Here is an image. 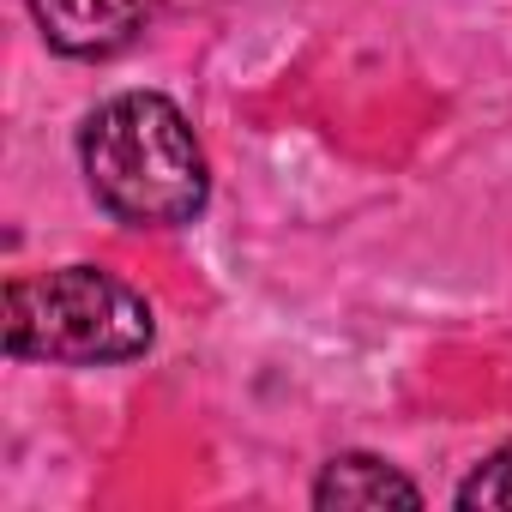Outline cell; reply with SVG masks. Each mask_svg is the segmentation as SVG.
Masks as SVG:
<instances>
[{"mask_svg":"<svg viewBox=\"0 0 512 512\" xmlns=\"http://www.w3.org/2000/svg\"><path fill=\"white\" fill-rule=\"evenodd\" d=\"M31 19L55 55L103 61L139 37L145 0H31Z\"/></svg>","mask_w":512,"mask_h":512,"instance_id":"3","label":"cell"},{"mask_svg":"<svg viewBox=\"0 0 512 512\" xmlns=\"http://www.w3.org/2000/svg\"><path fill=\"white\" fill-rule=\"evenodd\" d=\"M79 163L91 199L133 229L193 223L211 199L205 151L187 115L163 91H121L79 127Z\"/></svg>","mask_w":512,"mask_h":512,"instance_id":"1","label":"cell"},{"mask_svg":"<svg viewBox=\"0 0 512 512\" xmlns=\"http://www.w3.org/2000/svg\"><path fill=\"white\" fill-rule=\"evenodd\" d=\"M458 506L464 512H494V506H512V446H500L494 458H482L470 476H464V488H458Z\"/></svg>","mask_w":512,"mask_h":512,"instance_id":"5","label":"cell"},{"mask_svg":"<svg viewBox=\"0 0 512 512\" xmlns=\"http://www.w3.org/2000/svg\"><path fill=\"white\" fill-rule=\"evenodd\" d=\"M157 338L151 302L103 266H61L7 284V356L13 362H61L103 368L133 362Z\"/></svg>","mask_w":512,"mask_h":512,"instance_id":"2","label":"cell"},{"mask_svg":"<svg viewBox=\"0 0 512 512\" xmlns=\"http://www.w3.org/2000/svg\"><path fill=\"white\" fill-rule=\"evenodd\" d=\"M314 506L320 512H386V506L416 512L422 488L404 470H392L386 458H374V452H338L314 482Z\"/></svg>","mask_w":512,"mask_h":512,"instance_id":"4","label":"cell"}]
</instances>
